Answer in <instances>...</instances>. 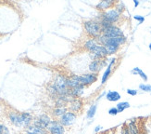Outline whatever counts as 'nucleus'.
I'll list each match as a JSON object with an SVG mask.
<instances>
[{"label": "nucleus", "instance_id": "obj_1", "mask_svg": "<svg viewBox=\"0 0 151 134\" xmlns=\"http://www.w3.org/2000/svg\"><path fill=\"white\" fill-rule=\"evenodd\" d=\"M98 45H102L104 46L107 50V52L109 55H112L119 50L121 45H123L126 42V37L122 36H116V37H111L102 35L96 39Z\"/></svg>", "mask_w": 151, "mask_h": 134}, {"label": "nucleus", "instance_id": "obj_2", "mask_svg": "<svg viewBox=\"0 0 151 134\" xmlns=\"http://www.w3.org/2000/svg\"><path fill=\"white\" fill-rule=\"evenodd\" d=\"M83 31L89 38L96 39L102 35V28L100 23L96 20H88L83 23Z\"/></svg>", "mask_w": 151, "mask_h": 134}, {"label": "nucleus", "instance_id": "obj_3", "mask_svg": "<svg viewBox=\"0 0 151 134\" xmlns=\"http://www.w3.org/2000/svg\"><path fill=\"white\" fill-rule=\"evenodd\" d=\"M73 78L79 84L85 87H88L92 85L94 82L97 80V74H84V75H73Z\"/></svg>", "mask_w": 151, "mask_h": 134}, {"label": "nucleus", "instance_id": "obj_4", "mask_svg": "<svg viewBox=\"0 0 151 134\" xmlns=\"http://www.w3.org/2000/svg\"><path fill=\"white\" fill-rule=\"evenodd\" d=\"M122 16V13H120L115 8L114 9H109L107 11H104V12H101V14L99 16V19L100 20H104V21H107L110 23H116L119 22V20Z\"/></svg>", "mask_w": 151, "mask_h": 134}, {"label": "nucleus", "instance_id": "obj_5", "mask_svg": "<svg viewBox=\"0 0 151 134\" xmlns=\"http://www.w3.org/2000/svg\"><path fill=\"white\" fill-rule=\"evenodd\" d=\"M8 118L9 120V122L14 127H16V128L24 129L22 116L21 112H18L16 110H10L8 113Z\"/></svg>", "mask_w": 151, "mask_h": 134}, {"label": "nucleus", "instance_id": "obj_6", "mask_svg": "<svg viewBox=\"0 0 151 134\" xmlns=\"http://www.w3.org/2000/svg\"><path fill=\"white\" fill-rule=\"evenodd\" d=\"M51 121H52V117L49 115H47V114H43V115L37 116L34 118L32 125H35L40 129L47 130Z\"/></svg>", "mask_w": 151, "mask_h": 134}, {"label": "nucleus", "instance_id": "obj_7", "mask_svg": "<svg viewBox=\"0 0 151 134\" xmlns=\"http://www.w3.org/2000/svg\"><path fill=\"white\" fill-rule=\"evenodd\" d=\"M89 55L92 59V61H93V60L106 59L107 56H109L106 48L102 45H97L93 50H91L89 52Z\"/></svg>", "mask_w": 151, "mask_h": 134}, {"label": "nucleus", "instance_id": "obj_8", "mask_svg": "<svg viewBox=\"0 0 151 134\" xmlns=\"http://www.w3.org/2000/svg\"><path fill=\"white\" fill-rule=\"evenodd\" d=\"M77 117H78V115H76L75 113L70 112V111L68 110L60 119H58V121L60 122V124L63 127L66 128V127H70V126L73 125L75 123Z\"/></svg>", "mask_w": 151, "mask_h": 134}, {"label": "nucleus", "instance_id": "obj_9", "mask_svg": "<svg viewBox=\"0 0 151 134\" xmlns=\"http://www.w3.org/2000/svg\"><path fill=\"white\" fill-rule=\"evenodd\" d=\"M47 130L49 134H65V127H63L58 120L52 119Z\"/></svg>", "mask_w": 151, "mask_h": 134}, {"label": "nucleus", "instance_id": "obj_10", "mask_svg": "<svg viewBox=\"0 0 151 134\" xmlns=\"http://www.w3.org/2000/svg\"><path fill=\"white\" fill-rule=\"evenodd\" d=\"M67 108H68L69 111L73 112V113L76 114V115H78V114H80L83 111V100L81 98L73 99L68 103Z\"/></svg>", "mask_w": 151, "mask_h": 134}, {"label": "nucleus", "instance_id": "obj_11", "mask_svg": "<svg viewBox=\"0 0 151 134\" xmlns=\"http://www.w3.org/2000/svg\"><path fill=\"white\" fill-rule=\"evenodd\" d=\"M107 60L106 59H100V60H93L90 63H89V71L92 74H98L99 71L103 68V67L106 65L107 63Z\"/></svg>", "mask_w": 151, "mask_h": 134}, {"label": "nucleus", "instance_id": "obj_12", "mask_svg": "<svg viewBox=\"0 0 151 134\" xmlns=\"http://www.w3.org/2000/svg\"><path fill=\"white\" fill-rule=\"evenodd\" d=\"M102 34L105 36H111V37H116V36H122L123 35V32L116 25H112V26H109V27L104 29L102 31Z\"/></svg>", "mask_w": 151, "mask_h": 134}, {"label": "nucleus", "instance_id": "obj_13", "mask_svg": "<svg viewBox=\"0 0 151 134\" xmlns=\"http://www.w3.org/2000/svg\"><path fill=\"white\" fill-rule=\"evenodd\" d=\"M116 4L117 2L114 1V0H103V1H100L96 6V9L101 12H104L109 10V9H114Z\"/></svg>", "mask_w": 151, "mask_h": 134}, {"label": "nucleus", "instance_id": "obj_14", "mask_svg": "<svg viewBox=\"0 0 151 134\" xmlns=\"http://www.w3.org/2000/svg\"><path fill=\"white\" fill-rule=\"evenodd\" d=\"M129 134H141L140 125L137 119H131L129 122L126 123Z\"/></svg>", "mask_w": 151, "mask_h": 134}, {"label": "nucleus", "instance_id": "obj_15", "mask_svg": "<svg viewBox=\"0 0 151 134\" xmlns=\"http://www.w3.org/2000/svg\"><path fill=\"white\" fill-rule=\"evenodd\" d=\"M67 111H68L67 107H55V108L51 111V117H53V119L58 120Z\"/></svg>", "mask_w": 151, "mask_h": 134}, {"label": "nucleus", "instance_id": "obj_16", "mask_svg": "<svg viewBox=\"0 0 151 134\" xmlns=\"http://www.w3.org/2000/svg\"><path fill=\"white\" fill-rule=\"evenodd\" d=\"M25 131L29 134H47L48 133V131L47 130L40 129V128H38V127L32 125V124L31 126H29L28 128L25 130Z\"/></svg>", "mask_w": 151, "mask_h": 134}, {"label": "nucleus", "instance_id": "obj_17", "mask_svg": "<svg viewBox=\"0 0 151 134\" xmlns=\"http://www.w3.org/2000/svg\"><path fill=\"white\" fill-rule=\"evenodd\" d=\"M115 61H116V59H112V60H111V62L109 63V66L107 67L106 71L104 72L103 76H102V79H101V84H105V83L107 82V80L109 79L110 74H111V70H112V66H113Z\"/></svg>", "mask_w": 151, "mask_h": 134}, {"label": "nucleus", "instance_id": "obj_18", "mask_svg": "<svg viewBox=\"0 0 151 134\" xmlns=\"http://www.w3.org/2000/svg\"><path fill=\"white\" fill-rule=\"evenodd\" d=\"M97 45H98V44H97V42H96V39L89 38L88 40H86V41H85V42L83 44V48L85 50H86V51L90 52L91 50H93Z\"/></svg>", "mask_w": 151, "mask_h": 134}, {"label": "nucleus", "instance_id": "obj_19", "mask_svg": "<svg viewBox=\"0 0 151 134\" xmlns=\"http://www.w3.org/2000/svg\"><path fill=\"white\" fill-rule=\"evenodd\" d=\"M106 98L109 102H118L121 99V94L118 91H109L106 95Z\"/></svg>", "mask_w": 151, "mask_h": 134}, {"label": "nucleus", "instance_id": "obj_20", "mask_svg": "<svg viewBox=\"0 0 151 134\" xmlns=\"http://www.w3.org/2000/svg\"><path fill=\"white\" fill-rule=\"evenodd\" d=\"M131 73L134 74V75H138L144 80V81H147V76L140 68H138V67H135V68H134L132 71H131Z\"/></svg>", "mask_w": 151, "mask_h": 134}, {"label": "nucleus", "instance_id": "obj_21", "mask_svg": "<svg viewBox=\"0 0 151 134\" xmlns=\"http://www.w3.org/2000/svg\"><path fill=\"white\" fill-rule=\"evenodd\" d=\"M96 104H93V105H91V107L89 108V110L87 111L86 113V117L88 119H91V118H93L94 116L96 115Z\"/></svg>", "mask_w": 151, "mask_h": 134}, {"label": "nucleus", "instance_id": "obj_22", "mask_svg": "<svg viewBox=\"0 0 151 134\" xmlns=\"http://www.w3.org/2000/svg\"><path fill=\"white\" fill-rule=\"evenodd\" d=\"M129 107H130V103H127V102H122V103H119L117 104L116 108L118 109L119 113H122L125 109L129 108Z\"/></svg>", "mask_w": 151, "mask_h": 134}, {"label": "nucleus", "instance_id": "obj_23", "mask_svg": "<svg viewBox=\"0 0 151 134\" xmlns=\"http://www.w3.org/2000/svg\"><path fill=\"white\" fill-rule=\"evenodd\" d=\"M139 89L141 90L146 91V92H151V85H148V84H140L139 85Z\"/></svg>", "mask_w": 151, "mask_h": 134}, {"label": "nucleus", "instance_id": "obj_24", "mask_svg": "<svg viewBox=\"0 0 151 134\" xmlns=\"http://www.w3.org/2000/svg\"><path fill=\"white\" fill-rule=\"evenodd\" d=\"M9 129L6 126L0 123V134H9Z\"/></svg>", "mask_w": 151, "mask_h": 134}, {"label": "nucleus", "instance_id": "obj_25", "mask_svg": "<svg viewBox=\"0 0 151 134\" xmlns=\"http://www.w3.org/2000/svg\"><path fill=\"white\" fill-rule=\"evenodd\" d=\"M115 9L119 11L120 13H122V11L125 9V6H124V4L122 2H119V3H117L116 6H115Z\"/></svg>", "mask_w": 151, "mask_h": 134}, {"label": "nucleus", "instance_id": "obj_26", "mask_svg": "<svg viewBox=\"0 0 151 134\" xmlns=\"http://www.w3.org/2000/svg\"><path fill=\"white\" fill-rule=\"evenodd\" d=\"M109 114L110 116H116L119 114V111H118V109L116 108V107H112V108H110L109 110Z\"/></svg>", "mask_w": 151, "mask_h": 134}, {"label": "nucleus", "instance_id": "obj_27", "mask_svg": "<svg viewBox=\"0 0 151 134\" xmlns=\"http://www.w3.org/2000/svg\"><path fill=\"white\" fill-rule=\"evenodd\" d=\"M134 19L136 20V21H138L139 23H143L144 22H145V18H144L143 16H140V15H135V16H134Z\"/></svg>", "mask_w": 151, "mask_h": 134}, {"label": "nucleus", "instance_id": "obj_28", "mask_svg": "<svg viewBox=\"0 0 151 134\" xmlns=\"http://www.w3.org/2000/svg\"><path fill=\"white\" fill-rule=\"evenodd\" d=\"M127 93L129 95H131V96H135L136 94H137V90H127Z\"/></svg>", "mask_w": 151, "mask_h": 134}, {"label": "nucleus", "instance_id": "obj_29", "mask_svg": "<svg viewBox=\"0 0 151 134\" xmlns=\"http://www.w3.org/2000/svg\"><path fill=\"white\" fill-rule=\"evenodd\" d=\"M115 129H113V130H106V131H104V132H102L101 134H115Z\"/></svg>", "mask_w": 151, "mask_h": 134}, {"label": "nucleus", "instance_id": "obj_30", "mask_svg": "<svg viewBox=\"0 0 151 134\" xmlns=\"http://www.w3.org/2000/svg\"><path fill=\"white\" fill-rule=\"evenodd\" d=\"M100 130H101V127L100 126H97L96 128V130H95V132H98Z\"/></svg>", "mask_w": 151, "mask_h": 134}, {"label": "nucleus", "instance_id": "obj_31", "mask_svg": "<svg viewBox=\"0 0 151 134\" xmlns=\"http://www.w3.org/2000/svg\"><path fill=\"white\" fill-rule=\"evenodd\" d=\"M134 7H135V8H136V7H137V6H138V5H139V2H138V1H137V0H134Z\"/></svg>", "mask_w": 151, "mask_h": 134}, {"label": "nucleus", "instance_id": "obj_32", "mask_svg": "<svg viewBox=\"0 0 151 134\" xmlns=\"http://www.w3.org/2000/svg\"><path fill=\"white\" fill-rule=\"evenodd\" d=\"M149 50H151V44H149Z\"/></svg>", "mask_w": 151, "mask_h": 134}, {"label": "nucleus", "instance_id": "obj_33", "mask_svg": "<svg viewBox=\"0 0 151 134\" xmlns=\"http://www.w3.org/2000/svg\"><path fill=\"white\" fill-rule=\"evenodd\" d=\"M47 134H49V133H47Z\"/></svg>", "mask_w": 151, "mask_h": 134}]
</instances>
